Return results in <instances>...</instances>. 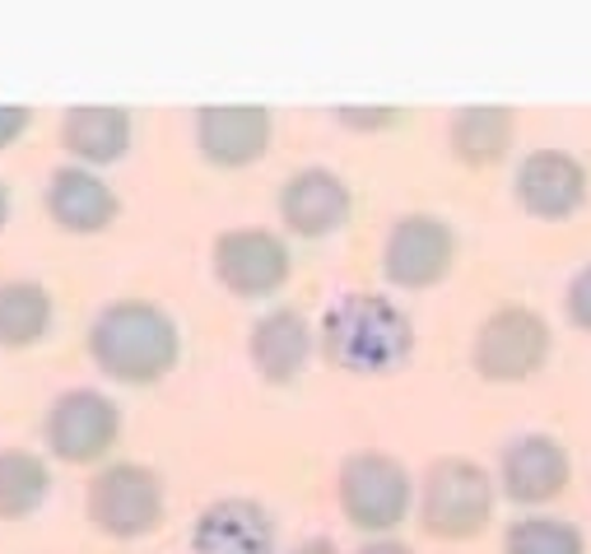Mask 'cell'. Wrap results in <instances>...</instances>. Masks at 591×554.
<instances>
[{"mask_svg":"<svg viewBox=\"0 0 591 554\" xmlns=\"http://www.w3.org/2000/svg\"><path fill=\"white\" fill-rule=\"evenodd\" d=\"M210 270L233 299H275L289 275H293V256L280 233H270L261 224H243V229H224L210 247Z\"/></svg>","mask_w":591,"mask_h":554,"instance_id":"obj_9","label":"cell"},{"mask_svg":"<svg viewBox=\"0 0 591 554\" xmlns=\"http://www.w3.org/2000/svg\"><path fill=\"white\" fill-rule=\"evenodd\" d=\"M89 359L122 387H154L182 359V331L172 312L149 299H112L89 322Z\"/></svg>","mask_w":591,"mask_h":554,"instance_id":"obj_2","label":"cell"},{"mask_svg":"<svg viewBox=\"0 0 591 554\" xmlns=\"http://www.w3.org/2000/svg\"><path fill=\"white\" fill-rule=\"evenodd\" d=\"M5 224H10V187L0 182V229H5Z\"/></svg>","mask_w":591,"mask_h":554,"instance_id":"obj_27","label":"cell"},{"mask_svg":"<svg viewBox=\"0 0 591 554\" xmlns=\"http://www.w3.org/2000/svg\"><path fill=\"white\" fill-rule=\"evenodd\" d=\"M187 550L191 554H280V527H275L270 508L261 499L228 494V499H214L196 512Z\"/></svg>","mask_w":591,"mask_h":554,"instance_id":"obj_14","label":"cell"},{"mask_svg":"<svg viewBox=\"0 0 591 554\" xmlns=\"http://www.w3.org/2000/svg\"><path fill=\"white\" fill-rule=\"evenodd\" d=\"M512 196H517L522 214H531V220L564 224L587 206L591 173H587V164L578 154L540 145V149L522 154L517 173H512Z\"/></svg>","mask_w":591,"mask_h":554,"instance_id":"obj_10","label":"cell"},{"mask_svg":"<svg viewBox=\"0 0 591 554\" xmlns=\"http://www.w3.org/2000/svg\"><path fill=\"white\" fill-rule=\"evenodd\" d=\"M52 494V466L33 447H0V522H29Z\"/></svg>","mask_w":591,"mask_h":554,"instance_id":"obj_20","label":"cell"},{"mask_svg":"<svg viewBox=\"0 0 591 554\" xmlns=\"http://www.w3.org/2000/svg\"><path fill=\"white\" fill-rule=\"evenodd\" d=\"M564 317H568V326H578L591 335V262L573 270V280H568L564 289Z\"/></svg>","mask_w":591,"mask_h":554,"instance_id":"obj_22","label":"cell"},{"mask_svg":"<svg viewBox=\"0 0 591 554\" xmlns=\"http://www.w3.org/2000/svg\"><path fill=\"white\" fill-rule=\"evenodd\" d=\"M517 141V112L499 103H470L457 108L447 122V145L466 168H489Z\"/></svg>","mask_w":591,"mask_h":554,"instance_id":"obj_18","label":"cell"},{"mask_svg":"<svg viewBox=\"0 0 591 554\" xmlns=\"http://www.w3.org/2000/svg\"><path fill=\"white\" fill-rule=\"evenodd\" d=\"M122 439V406L108 391L66 387L52 396L43 414V443L47 457L62 466H98Z\"/></svg>","mask_w":591,"mask_h":554,"instance_id":"obj_7","label":"cell"},{"mask_svg":"<svg viewBox=\"0 0 591 554\" xmlns=\"http://www.w3.org/2000/svg\"><path fill=\"white\" fill-rule=\"evenodd\" d=\"M555 354V331L536 308L522 303H503L476 326V341H470V368L480 373L484 383H526L549 364Z\"/></svg>","mask_w":591,"mask_h":554,"instance_id":"obj_6","label":"cell"},{"mask_svg":"<svg viewBox=\"0 0 591 554\" xmlns=\"http://www.w3.org/2000/svg\"><path fill=\"white\" fill-rule=\"evenodd\" d=\"M56 303L37 280H0V350H33L52 335Z\"/></svg>","mask_w":591,"mask_h":554,"instance_id":"obj_19","label":"cell"},{"mask_svg":"<svg viewBox=\"0 0 591 554\" xmlns=\"http://www.w3.org/2000/svg\"><path fill=\"white\" fill-rule=\"evenodd\" d=\"M43 206H47V220L56 229L89 237V233H103V229L116 224V214H122V196H116L108 177H98L93 168L66 164V168H56L47 177Z\"/></svg>","mask_w":591,"mask_h":554,"instance_id":"obj_15","label":"cell"},{"mask_svg":"<svg viewBox=\"0 0 591 554\" xmlns=\"http://www.w3.org/2000/svg\"><path fill=\"white\" fill-rule=\"evenodd\" d=\"M499 485L476 457H438L415 489V518L428 541H476L494 522Z\"/></svg>","mask_w":591,"mask_h":554,"instance_id":"obj_3","label":"cell"},{"mask_svg":"<svg viewBox=\"0 0 591 554\" xmlns=\"http://www.w3.org/2000/svg\"><path fill=\"white\" fill-rule=\"evenodd\" d=\"M85 518L108 541H145L168 518V494L159 470L145 462H108L85 485Z\"/></svg>","mask_w":591,"mask_h":554,"instance_id":"obj_4","label":"cell"},{"mask_svg":"<svg viewBox=\"0 0 591 554\" xmlns=\"http://www.w3.org/2000/svg\"><path fill=\"white\" fill-rule=\"evenodd\" d=\"M289 554H341V545L331 541V536H308V541H299Z\"/></svg>","mask_w":591,"mask_h":554,"instance_id":"obj_26","label":"cell"},{"mask_svg":"<svg viewBox=\"0 0 591 554\" xmlns=\"http://www.w3.org/2000/svg\"><path fill=\"white\" fill-rule=\"evenodd\" d=\"M196 149L210 168H252L270 154L275 141V117L256 103H210L191 117Z\"/></svg>","mask_w":591,"mask_h":554,"instance_id":"obj_12","label":"cell"},{"mask_svg":"<svg viewBox=\"0 0 591 554\" xmlns=\"http://www.w3.org/2000/svg\"><path fill=\"white\" fill-rule=\"evenodd\" d=\"M354 554H415V550H410L405 541H397V536H368Z\"/></svg>","mask_w":591,"mask_h":554,"instance_id":"obj_25","label":"cell"},{"mask_svg":"<svg viewBox=\"0 0 591 554\" xmlns=\"http://www.w3.org/2000/svg\"><path fill=\"white\" fill-rule=\"evenodd\" d=\"M135 122L126 108L112 103H80L62 112V149L85 168H108L131 154Z\"/></svg>","mask_w":591,"mask_h":554,"instance_id":"obj_17","label":"cell"},{"mask_svg":"<svg viewBox=\"0 0 591 554\" xmlns=\"http://www.w3.org/2000/svg\"><path fill=\"white\" fill-rule=\"evenodd\" d=\"M451 266H457V229L443 214L410 210L387 229L382 280L391 289H410V293L438 289L451 275Z\"/></svg>","mask_w":591,"mask_h":554,"instance_id":"obj_8","label":"cell"},{"mask_svg":"<svg viewBox=\"0 0 591 554\" xmlns=\"http://www.w3.org/2000/svg\"><path fill=\"white\" fill-rule=\"evenodd\" d=\"M275 210H280V224L293 233V237H308V243H317V237H331L349 224L354 214V191L349 182L336 173V168H299L285 177L280 196H275Z\"/></svg>","mask_w":591,"mask_h":554,"instance_id":"obj_13","label":"cell"},{"mask_svg":"<svg viewBox=\"0 0 591 554\" xmlns=\"http://www.w3.org/2000/svg\"><path fill=\"white\" fill-rule=\"evenodd\" d=\"M341 518L364 536H397V527L415 512V480L401 457L378 447L349 452L336 470Z\"/></svg>","mask_w":591,"mask_h":554,"instance_id":"obj_5","label":"cell"},{"mask_svg":"<svg viewBox=\"0 0 591 554\" xmlns=\"http://www.w3.org/2000/svg\"><path fill=\"white\" fill-rule=\"evenodd\" d=\"M336 122L354 135H378V131H391L401 122V108H336Z\"/></svg>","mask_w":591,"mask_h":554,"instance_id":"obj_23","label":"cell"},{"mask_svg":"<svg viewBox=\"0 0 591 554\" xmlns=\"http://www.w3.org/2000/svg\"><path fill=\"white\" fill-rule=\"evenodd\" d=\"M503 554H587V536L578 522L555 512H522L503 527Z\"/></svg>","mask_w":591,"mask_h":554,"instance_id":"obj_21","label":"cell"},{"mask_svg":"<svg viewBox=\"0 0 591 554\" xmlns=\"http://www.w3.org/2000/svg\"><path fill=\"white\" fill-rule=\"evenodd\" d=\"M317 354L354 378H387L415 354V322L410 312L372 289H349L331 299L317 326Z\"/></svg>","mask_w":591,"mask_h":554,"instance_id":"obj_1","label":"cell"},{"mask_svg":"<svg viewBox=\"0 0 591 554\" xmlns=\"http://www.w3.org/2000/svg\"><path fill=\"white\" fill-rule=\"evenodd\" d=\"M29 126H33V108H24V103H0V149H10V145L24 141Z\"/></svg>","mask_w":591,"mask_h":554,"instance_id":"obj_24","label":"cell"},{"mask_svg":"<svg viewBox=\"0 0 591 554\" xmlns=\"http://www.w3.org/2000/svg\"><path fill=\"white\" fill-rule=\"evenodd\" d=\"M312 354H317V331L308 326L299 308H270L247 331V359L270 387H289L293 378H303Z\"/></svg>","mask_w":591,"mask_h":554,"instance_id":"obj_16","label":"cell"},{"mask_svg":"<svg viewBox=\"0 0 591 554\" xmlns=\"http://www.w3.org/2000/svg\"><path fill=\"white\" fill-rule=\"evenodd\" d=\"M494 485L508 503H517L526 512H536L545 503H555L559 494L573 485V457L555 433H517L499 452V475Z\"/></svg>","mask_w":591,"mask_h":554,"instance_id":"obj_11","label":"cell"}]
</instances>
